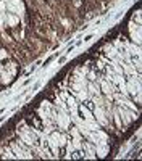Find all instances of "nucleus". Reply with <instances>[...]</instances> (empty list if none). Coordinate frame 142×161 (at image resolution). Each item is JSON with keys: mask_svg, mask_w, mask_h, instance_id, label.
<instances>
[{"mask_svg": "<svg viewBox=\"0 0 142 161\" xmlns=\"http://www.w3.org/2000/svg\"><path fill=\"white\" fill-rule=\"evenodd\" d=\"M7 10L10 13H23L24 12V5L21 0H7Z\"/></svg>", "mask_w": 142, "mask_h": 161, "instance_id": "nucleus-1", "label": "nucleus"}, {"mask_svg": "<svg viewBox=\"0 0 142 161\" xmlns=\"http://www.w3.org/2000/svg\"><path fill=\"white\" fill-rule=\"evenodd\" d=\"M79 111H81L82 118L86 119L87 122H92V121H94V116H92V113H91V111H89L86 107H84V105H81V107H79Z\"/></svg>", "mask_w": 142, "mask_h": 161, "instance_id": "nucleus-2", "label": "nucleus"}, {"mask_svg": "<svg viewBox=\"0 0 142 161\" xmlns=\"http://www.w3.org/2000/svg\"><path fill=\"white\" fill-rule=\"evenodd\" d=\"M5 21H7L8 26H16L18 23H20V18L12 15V13H8V15H5Z\"/></svg>", "mask_w": 142, "mask_h": 161, "instance_id": "nucleus-3", "label": "nucleus"}, {"mask_svg": "<svg viewBox=\"0 0 142 161\" xmlns=\"http://www.w3.org/2000/svg\"><path fill=\"white\" fill-rule=\"evenodd\" d=\"M94 115H95V118L99 119V122H100L102 126H105V124H107V119H105V115H103L102 108H95V111H94Z\"/></svg>", "mask_w": 142, "mask_h": 161, "instance_id": "nucleus-4", "label": "nucleus"}, {"mask_svg": "<svg viewBox=\"0 0 142 161\" xmlns=\"http://www.w3.org/2000/svg\"><path fill=\"white\" fill-rule=\"evenodd\" d=\"M128 89H129V92L132 93V95H136V93H139V90H140V86H137V87H136L134 79H131V81H129V84H128Z\"/></svg>", "mask_w": 142, "mask_h": 161, "instance_id": "nucleus-5", "label": "nucleus"}, {"mask_svg": "<svg viewBox=\"0 0 142 161\" xmlns=\"http://www.w3.org/2000/svg\"><path fill=\"white\" fill-rule=\"evenodd\" d=\"M0 82L10 84V82H12V74H10V73H2V74H0Z\"/></svg>", "mask_w": 142, "mask_h": 161, "instance_id": "nucleus-6", "label": "nucleus"}, {"mask_svg": "<svg viewBox=\"0 0 142 161\" xmlns=\"http://www.w3.org/2000/svg\"><path fill=\"white\" fill-rule=\"evenodd\" d=\"M68 107H70L73 111H76L78 107H76V102H74V98H68Z\"/></svg>", "mask_w": 142, "mask_h": 161, "instance_id": "nucleus-7", "label": "nucleus"}, {"mask_svg": "<svg viewBox=\"0 0 142 161\" xmlns=\"http://www.w3.org/2000/svg\"><path fill=\"white\" fill-rule=\"evenodd\" d=\"M102 90L105 92V93H110V92H111V89L108 87V84H107V82H102Z\"/></svg>", "mask_w": 142, "mask_h": 161, "instance_id": "nucleus-8", "label": "nucleus"}, {"mask_svg": "<svg viewBox=\"0 0 142 161\" xmlns=\"http://www.w3.org/2000/svg\"><path fill=\"white\" fill-rule=\"evenodd\" d=\"M3 58H7V52L5 50H0V60H3Z\"/></svg>", "mask_w": 142, "mask_h": 161, "instance_id": "nucleus-9", "label": "nucleus"}, {"mask_svg": "<svg viewBox=\"0 0 142 161\" xmlns=\"http://www.w3.org/2000/svg\"><path fill=\"white\" fill-rule=\"evenodd\" d=\"M74 2H76V3H78V2H79V0H74Z\"/></svg>", "mask_w": 142, "mask_h": 161, "instance_id": "nucleus-10", "label": "nucleus"}]
</instances>
